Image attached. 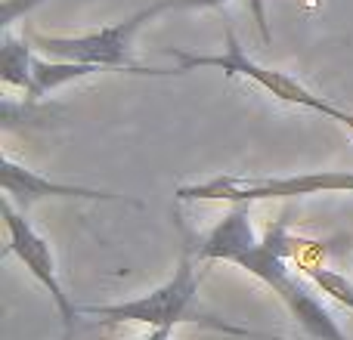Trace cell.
Returning <instances> with one entry per match:
<instances>
[{"label": "cell", "instance_id": "obj_7", "mask_svg": "<svg viewBox=\"0 0 353 340\" xmlns=\"http://www.w3.org/2000/svg\"><path fill=\"white\" fill-rule=\"evenodd\" d=\"M0 182H3V198L12 201L22 213H28L37 201L43 198H65V201H128L137 204L128 195H115V192H103V189H90V186H68V182L50 180L41 176L34 170L16 164L10 155H3V164H0Z\"/></svg>", "mask_w": 353, "mask_h": 340}, {"label": "cell", "instance_id": "obj_5", "mask_svg": "<svg viewBox=\"0 0 353 340\" xmlns=\"http://www.w3.org/2000/svg\"><path fill=\"white\" fill-rule=\"evenodd\" d=\"M325 192H353V170H313L294 176H214L176 189L180 201H226V204H257V201L307 198Z\"/></svg>", "mask_w": 353, "mask_h": 340}, {"label": "cell", "instance_id": "obj_2", "mask_svg": "<svg viewBox=\"0 0 353 340\" xmlns=\"http://www.w3.org/2000/svg\"><path fill=\"white\" fill-rule=\"evenodd\" d=\"M192 257H195V248L192 244H183V254H180V260H176V269L165 285H159L155 291L143 294V297L121 300V304L81 306V316H97L103 325H146V328L201 325V328L223 331V334L267 340V334H257V331H248V328H242V325H232V322H226V319L201 312V304H199L201 279L195 275Z\"/></svg>", "mask_w": 353, "mask_h": 340}, {"label": "cell", "instance_id": "obj_10", "mask_svg": "<svg viewBox=\"0 0 353 340\" xmlns=\"http://www.w3.org/2000/svg\"><path fill=\"white\" fill-rule=\"evenodd\" d=\"M304 273L319 291L329 294V297L335 300V304H341L347 312H353V281L350 279H344L335 269H323V266H307Z\"/></svg>", "mask_w": 353, "mask_h": 340}, {"label": "cell", "instance_id": "obj_4", "mask_svg": "<svg viewBox=\"0 0 353 340\" xmlns=\"http://www.w3.org/2000/svg\"><path fill=\"white\" fill-rule=\"evenodd\" d=\"M165 53L180 65V72H189V68H220V72L230 74V78L251 81L254 87H261L263 93H270V96L279 99V103L298 105V109H310V111H316V115H325V118H332V121L344 124V127H350V121H353L350 109H341V105L329 103L325 96L313 93L310 87H304L298 78H292V74L276 72V68H267L257 59H251L242 50V43H239L232 28H226V50L217 56H199V53H186V50H174V47H168Z\"/></svg>", "mask_w": 353, "mask_h": 340}, {"label": "cell", "instance_id": "obj_8", "mask_svg": "<svg viewBox=\"0 0 353 340\" xmlns=\"http://www.w3.org/2000/svg\"><path fill=\"white\" fill-rule=\"evenodd\" d=\"M31 47L34 43L12 34L10 28H3V34H0V81L6 87L22 90L25 96H28L31 81H34V59H37L31 53Z\"/></svg>", "mask_w": 353, "mask_h": 340}, {"label": "cell", "instance_id": "obj_1", "mask_svg": "<svg viewBox=\"0 0 353 340\" xmlns=\"http://www.w3.org/2000/svg\"><path fill=\"white\" fill-rule=\"evenodd\" d=\"M294 251V238L288 235V223H273L263 238H257L248 204H232L220 217V223L195 244V257L211 263H232L273 288V294L285 304L292 319L313 340H350L329 312V306L288 269V254Z\"/></svg>", "mask_w": 353, "mask_h": 340}, {"label": "cell", "instance_id": "obj_9", "mask_svg": "<svg viewBox=\"0 0 353 340\" xmlns=\"http://www.w3.org/2000/svg\"><path fill=\"white\" fill-rule=\"evenodd\" d=\"M103 72L97 65H84V62H65V59H34V81H31L28 90V103H37L41 96L53 93L56 87L72 84V81L90 78V74Z\"/></svg>", "mask_w": 353, "mask_h": 340}, {"label": "cell", "instance_id": "obj_6", "mask_svg": "<svg viewBox=\"0 0 353 340\" xmlns=\"http://www.w3.org/2000/svg\"><path fill=\"white\" fill-rule=\"evenodd\" d=\"M0 211H3V223H6V251L22 260V266L28 269L31 279H34L37 285H43V291L50 294L56 312H59L62 325H65V334H72L74 325H78V319H81V310L72 304V297H68L65 288H62L59 269H56V257H53L50 242L34 229V226H31V220L25 217L12 201L3 198Z\"/></svg>", "mask_w": 353, "mask_h": 340}, {"label": "cell", "instance_id": "obj_14", "mask_svg": "<svg viewBox=\"0 0 353 340\" xmlns=\"http://www.w3.org/2000/svg\"><path fill=\"white\" fill-rule=\"evenodd\" d=\"M171 331L174 328H149V334L140 340H171Z\"/></svg>", "mask_w": 353, "mask_h": 340}, {"label": "cell", "instance_id": "obj_3", "mask_svg": "<svg viewBox=\"0 0 353 340\" xmlns=\"http://www.w3.org/2000/svg\"><path fill=\"white\" fill-rule=\"evenodd\" d=\"M168 12V0H155V3L137 10L124 22L103 25L97 31H84V34H31V43L50 56V59H65V62H84V65H97L103 72L112 68H124L134 74H174L165 68H143L134 62V37L146 22L155 16Z\"/></svg>", "mask_w": 353, "mask_h": 340}, {"label": "cell", "instance_id": "obj_11", "mask_svg": "<svg viewBox=\"0 0 353 340\" xmlns=\"http://www.w3.org/2000/svg\"><path fill=\"white\" fill-rule=\"evenodd\" d=\"M43 0H3V10H0V28H10L19 16H25L28 10H34Z\"/></svg>", "mask_w": 353, "mask_h": 340}, {"label": "cell", "instance_id": "obj_12", "mask_svg": "<svg viewBox=\"0 0 353 340\" xmlns=\"http://www.w3.org/2000/svg\"><path fill=\"white\" fill-rule=\"evenodd\" d=\"M248 12H251V19H254V28H257V34H261V41L270 43V41H273V34H270L267 0H248Z\"/></svg>", "mask_w": 353, "mask_h": 340}, {"label": "cell", "instance_id": "obj_15", "mask_svg": "<svg viewBox=\"0 0 353 340\" xmlns=\"http://www.w3.org/2000/svg\"><path fill=\"white\" fill-rule=\"evenodd\" d=\"M347 130H353V121H350V127H347Z\"/></svg>", "mask_w": 353, "mask_h": 340}, {"label": "cell", "instance_id": "obj_13", "mask_svg": "<svg viewBox=\"0 0 353 340\" xmlns=\"http://www.w3.org/2000/svg\"><path fill=\"white\" fill-rule=\"evenodd\" d=\"M230 0H168V12H195V10H223Z\"/></svg>", "mask_w": 353, "mask_h": 340}]
</instances>
